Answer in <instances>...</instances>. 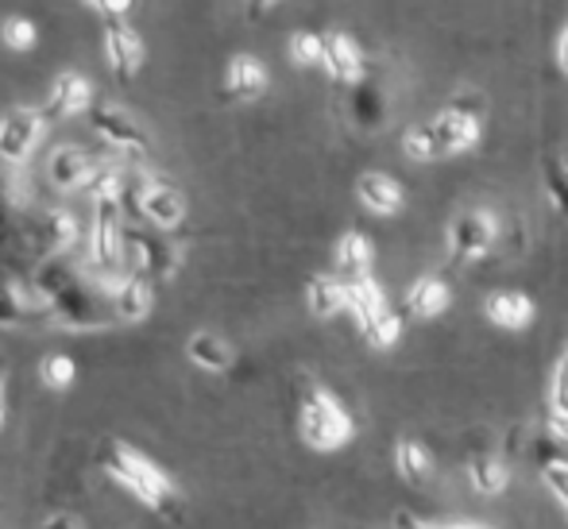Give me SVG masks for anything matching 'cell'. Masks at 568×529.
Here are the masks:
<instances>
[{"label": "cell", "instance_id": "41", "mask_svg": "<svg viewBox=\"0 0 568 529\" xmlns=\"http://www.w3.org/2000/svg\"><path fill=\"white\" fill-rule=\"evenodd\" d=\"M565 163H568V155H565Z\"/></svg>", "mask_w": 568, "mask_h": 529}, {"label": "cell", "instance_id": "24", "mask_svg": "<svg viewBox=\"0 0 568 529\" xmlns=\"http://www.w3.org/2000/svg\"><path fill=\"white\" fill-rule=\"evenodd\" d=\"M468 479L471 487H476L479 495H503L510 484V468L503 456L487 452V448H479V452L468 456Z\"/></svg>", "mask_w": 568, "mask_h": 529}, {"label": "cell", "instance_id": "27", "mask_svg": "<svg viewBox=\"0 0 568 529\" xmlns=\"http://www.w3.org/2000/svg\"><path fill=\"white\" fill-rule=\"evenodd\" d=\"M39 379H43L47 390H67L78 379V364L67 352H51V356L39 359Z\"/></svg>", "mask_w": 568, "mask_h": 529}, {"label": "cell", "instance_id": "29", "mask_svg": "<svg viewBox=\"0 0 568 529\" xmlns=\"http://www.w3.org/2000/svg\"><path fill=\"white\" fill-rule=\"evenodd\" d=\"M291 59L298 67H322L325 62V35L317 31H294L291 35Z\"/></svg>", "mask_w": 568, "mask_h": 529}, {"label": "cell", "instance_id": "7", "mask_svg": "<svg viewBox=\"0 0 568 529\" xmlns=\"http://www.w3.org/2000/svg\"><path fill=\"white\" fill-rule=\"evenodd\" d=\"M43 128H47L43 109H31V105L8 109L4 116H0V163H8V166L28 163L31 151L43 140Z\"/></svg>", "mask_w": 568, "mask_h": 529}, {"label": "cell", "instance_id": "26", "mask_svg": "<svg viewBox=\"0 0 568 529\" xmlns=\"http://www.w3.org/2000/svg\"><path fill=\"white\" fill-rule=\"evenodd\" d=\"M186 356L194 359L202 372H229V367H232V348L221 340L217 333H210V328H202V333L190 336Z\"/></svg>", "mask_w": 568, "mask_h": 529}, {"label": "cell", "instance_id": "11", "mask_svg": "<svg viewBox=\"0 0 568 529\" xmlns=\"http://www.w3.org/2000/svg\"><path fill=\"white\" fill-rule=\"evenodd\" d=\"M101 174V159H93L85 147H74V143H62V147L51 151L47 159V179H51L54 190L62 194H78V190H90V182Z\"/></svg>", "mask_w": 568, "mask_h": 529}, {"label": "cell", "instance_id": "21", "mask_svg": "<svg viewBox=\"0 0 568 529\" xmlns=\"http://www.w3.org/2000/svg\"><path fill=\"white\" fill-rule=\"evenodd\" d=\"M449 302H453V294H449V283H445V278L422 275V278H414L410 291H406L403 309L418 321H429V317H442L445 309H449Z\"/></svg>", "mask_w": 568, "mask_h": 529}, {"label": "cell", "instance_id": "34", "mask_svg": "<svg viewBox=\"0 0 568 529\" xmlns=\"http://www.w3.org/2000/svg\"><path fill=\"white\" fill-rule=\"evenodd\" d=\"M90 8H98L105 20H116V16H128V8H132V0H85Z\"/></svg>", "mask_w": 568, "mask_h": 529}, {"label": "cell", "instance_id": "1", "mask_svg": "<svg viewBox=\"0 0 568 529\" xmlns=\"http://www.w3.org/2000/svg\"><path fill=\"white\" fill-rule=\"evenodd\" d=\"M93 464L113 479L116 487H124L135 502L151 510L159 518H179V487L174 479L151 460L148 452L132 448L128 440H116V437H105L93 452Z\"/></svg>", "mask_w": 568, "mask_h": 529}, {"label": "cell", "instance_id": "14", "mask_svg": "<svg viewBox=\"0 0 568 529\" xmlns=\"http://www.w3.org/2000/svg\"><path fill=\"white\" fill-rule=\"evenodd\" d=\"M182 221H186V197H182V190L155 179L143 182V224L174 232Z\"/></svg>", "mask_w": 568, "mask_h": 529}, {"label": "cell", "instance_id": "17", "mask_svg": "<svg viewBox=\"0 0 568 529\" xmlns=\"http://www.w3.org/2000/svg\"><path fill=\"white\" fill-rule=\"evenodd\" d=\"M36 247L43 255H70L74 247H82V224L67 210H51L36 224Z\"/></svg>", "mask_w": 568, "mask_h": 529}, {"label": "cell", "instance_id": "13", "mask_svg": "<svg viewBox=\"0 0 568 529\" xmlns=\"http://www.w3.org/2000/svg\"><path fill=\"white\" fill-rule=\"evenodd\" d=\"M93 109V85L90 78H82L78 70H62L59 78L51 82L47 90V120H67L78 116V112H90Z\"/></svg>", "mask_w": 568, "mask_h": 529}, {"label": "cell", "instance_id": "20", "mask_svg": "<svg viewBox=\"0 0 568 529\" xmlns=\"http://www.w3.org/2000/svg\"><path fill=\"white\" fill-rule=\"evenodd\" d=\"M534 314H538L534 298L523 291H495V294H487V302H484V317L491 321L495 328H510V333L530 325Z\"/></svg>", "mask_w": 568, "mask_h": 529}, {"label": "cell", "instance_id": "31", "mask_svg": "<svg viewBox=\"0 0 568 529\" xmlns=\"http://www.w3.org/2000/svg\"><path fill=\"white\" fill-rule=\"evenodd\" d=\"M546 190H549V197H554L557 210L568 216V163L549 159L546 163Z\"/></svg>", "mask_w": 568, "mask_h": 529}, {"label": "cell", "instance_id": "37", "mask_svg": "<svg viewBox=\"0 0 568 529\" xmlns=\"http://www.w3.org/2000/svg\"><path fill=\"white\" fill-rule=\"evenodd\" d=\"M43 526H70V529H82V526H85V518H78V515H51Z\"/></svg>", "mask_w": 568, "mask_h": 529}, {"label": "cell", "instance_id": "35", "mask_svg": "<svg viewBox=\"0 0 568 529\" xmlns=\"http://www.w3.org/2000/svg\"><path fill=\"white\" fill-rule=\"evenodd\" d=\"M554 59H557V70L568 78V20H565V28H561V35H557V51H554Z\"/></svg>", "mask_w": 568, "mask_h": 529}, {"label": "cell", "instance_id": "3", "mask_svg": "<svg viewBox=\"0 0 568 529\" xmlns=\"http://www.w3.org/2000/svg\"><path fill=\"white\" fill-rule=\"evenodd\" d=\"M113 286L109 278H98L93 271H78L74 283H67L51 302H47V317L62 328H74V333H93V328L113 325L116 317V302H113Z\"/></svg>", "mask_w": 568, "mask_h": 529}, {"label": "cell", "instance_id": "40", "mask_svg": "<svg viewBox=\"0 0 568 529\" xmlns=\"http://www.w3.org/2000/svg\"><path fill=\"white\" fill-rule=\"evenodd\" d=\"M561 364H568V344H565V352H561Z\"/></svg>", "mask_w": 568, "mask_h": 529}, {"label": "cell", "instance_id": "10", "mask_svg": "<svg viewBox=\"0 0 568 529\" xmlns=\"http://www.w3.org/2000/svg\"><path fill=\"white\" fill-rule=\"evenodd\" d=\"M31 317H47V302L36 283H23L12 267L0 263V328H20Z\"/></svg>", "mask_w": 568, "mask_h": 529}, {"label": "cell", "instance_id": "2", "mask_svg": "<svg viewBox=\"0 0 568 529\" xmlns=\"http://www.w3.org/2000/svg\"><path fill=\"white\" fill-rule=\"evenodd\" d=\"M479 132H484V98H456L426 124H414L403 135V151L418 163H434L476 147Z\"/></svg>", "mask_w": 568, "mask_h": 529}, {"label": "cell", "instance_id": "23", "mask_svg": "<svg viewBox=\"0 0 568 529\" xmlns=\"http://www.w3.org/2000/svg\"><path fill=\"white\" fill-rule=\"evenodd\" d=\"M306 306L314 317H337L341 309H348V291H344V278L333 271V275H314L306 286Z\"/></svg>", "mask_w": 568, "mask_h": 529}, {"label": "cell", "instance_id": "5", "mask_svg": "<svg viewBox=\"0 0 568 529\" xmlns=\"http://www.w3.org/2000/svg\"><path fill=\"white\" fill-rule=\"evenodd\" d=\"M344 291H348V314H352V321H356L359 333H364L367 344H375V348H390V344L403 336V317L390 309L379 278L375 275L344 278Z\"/></svg>", "mask_w": 568, "mask_h": 529}, {"label": "cell", "instance_id": "4", "mask_svg": "<svg viewBox=\"0 0 568 529\" xmlns=\"http://www.w3.org/2000/svg\"><path fill=\"white\" fill-rule=\"evenodd\" d=\"M298 437L314 452H337L356 437V421L344 403L322 383H302L298 390Z\"/></svg>", "mask_w": 568, "mask_h": 529}, {"label": "cell", "instance_id": "32", "mask_svg": "<svg viewBox=\"0 0 568 529\" xmlns=\"http://www.w3.org/2000/svg\"><path fill=\"white\" fill-rule=\"evenodd\" d=\"M549 414L568 418V364H561V359H557L554 379H549Z\"/></svg>", "mask_w": 568, "mask_h": 529}, {"label": "cell", "instance_id": "25", "mask_svg": "<svg viewBox=\"0 0 568 529\" xmlns=\"http://www.w3.org/2000/svg\"><path fill=\"white\" fill-rule=\"evenodd\" d=\"M395 471L403 476V484L422 487L434 476V452L422 440H398L395 445Z\"/></svg>", "mask_w": 568, "mask_h": 529}, {"label": "cell", "instance_id": "18", "mask_svg": "<svg viewBox=\"0 0 568 529\" xmlns=\"http://www.w3.org/2000/svg\"><path fill=\"white\" fill-rule=\"evenodd\" d=\"M267 93V67L255 54H232L225 70V98L229 101H255Z\"/></svg>", "mask_w": 568, "mask_h": 529}, {"label": "cell", "instance_id": "12", "mask_svg": "<svg viewBox=\"0 0 568 529\" xmlns=\"http://www.w3.org/2000/svg\"><path fill=\"white\" fill-rule=\"evenodd\" d=\"M105 59L120 82H132V78L140 74L143 59H148V47H143L140 31H135L132 23H124V16L105 20Z\"/></svg>", "mask_w": 568, "mask_h": 529}, {"label": "cell", "instance_id": "6", "mask_svg": "<svg viewBox=\"0 0 568 529\" xmlns=\"http://www.w3.org/2000/svg\"><path fill=\"white\" fill-rule=\"evenodd\" d=\"M124 255L128 271H143L155 286L171 283L182 267V252L163 236V228L148 232L143 224H124Z\"/></svg>", "mask_w": 568, "mask_h": 529}, {"label": "cell", "instance_id": "33", "mask_svg": "<svg viewBox=\"0 0 568 529\" xmlns=\"http://www.w3.org/2000/svg\"><path fill=\"white\" fill-rule=\"evenodd\" d=\"M16 186L12 182L0 179V232H8V224H12V213H16Z\"/></svg>", "mask_w": 568, "mask_h": 529}, {"label": "cell", "instance_id": "9", "mask_svg": "<svg viewBox=\"0 0 568 529\" xmlns=\"http://www.w3.org/2000/svg\"><path fill=\"white\" fill-rule=\"evenodd\" d=\"M495 240H499V224H495V216L487 210H468L449 224V252L460 263L484 260L495 247Z\"/></svg>", "mask_w": 568, "mask_h": 529}, {"label": "cell", "instance_id": "38", "mask_svg": "<svg viewBox=\"0 0 568 529\" xmlns=\"http://www.w3.org/2000/svg\"><path fill=\"white\" fill-rule=\"evenodd\" d=\"M549 429L568 440V418H561V414H549Z\"/></svg>", "mask_w": 568, "mask_h": 529}, {"label": "cell", "instance_id": "39", "mask_svg": "<svg viewBox=\"0 0 568 529\" xmlns=\"http://www.w3.org/2000/svg\"><path fill=\"white\" fill-rule=\"evenodd\" d=\"M0 421H4V372H0Z\"/></svg>", "mask_w": 568, "mask_h": 529}, {"label": "cell", "instance_id": "19", "mask_svg": "<svg viewBox=\"0 0 568 529\" xmlns=\"http://www.w3.org/2000/svg\"><path fill=\"white\" fill-rule=\"evenodd\" d=\"M356 197H359V205H364L367 213H375V216H395L398 210H403V202H406L403 186H398V182L390 179V174H383V171L359 174Z\"/></svg>", "mask_w": 568, "mask_h": 529}, {"label": "cell", "instance_id": "30", "mask_svg": "<svg viewBox=\"0 0 568 529\" xmlns=\"http://www.w3.org/2000/svg\"><path fill=\"white\" fill-rule=\"evenodd\" d=\"M541 484H546L549 495L561 502V510H565V518H568V460L541 464Z\"/></svg>", "mask_w": 568, "mask_h": 529}, {"label": "cell", "instance_id": "16", "mask_svg": "<svg viewBox=\"0 0 568 529\" xmlns=\"http://www.w3.org/2000/svg\"><path fill=\"white\" fill-rule=\"evenodd\" d=\"M113 302L120 321H143L155 306V283L143 271H124L113 286Z\"/></svg>", "mask_w": 568, "mask_h": 529}, {"label": "cell", "instance_id": "8", "mask_svg": "<svg viewBox=\"0 0 568 529\" xmlns=\"http://www.w3.org/2000/svg\"><path fill=\"white\" fill-rule=\"evenodd\" d=\"M90 128L98 132L101 143L116 151V155H128V159H148L151 143H148V132L128 116L124 109L116 105H93L90 109Z\"/></svg>", "mask_w": 568, "mask_h": 529}, {"label": "cell", "instance_id": "15", "mask_svg": "<svg viewBox=\"0 0 568 529\" xmlns=\"http://www.w3.org/2000/svg\"><path fill=\"white\" fill-rule=\"evenodd\" d=\"M322 70L337 85H359L364 82V51L356 47V39L344 31H325V62Z\"/></svg>", "mask_w": 568, "mask_h": 529}, {"label": "cell", "instance_id": "22", "mask_svg": "<svg viewBox=\"0 0 568 529\" xmlns=\"http://www.w3.org/2000/svg\"><path fill=\"white\" fill-rule=\"evenodd\" d=\"M372 260H375V247L364 232H344L333 247V271L341 278H359V275H372Z\"/></svg>", "mask_w": 568, "mask_h": 529}, {"label": "cell", "instance_id": "36", "mask_svg": "<svg viewBox=\"0 0 568 529\" xmlns=\"http://www.w3.org/2000/svg\"><path fill=\"white\" fill-rule=\"evenodd\" d=\"M244 4H247V20H263L278 0H244Z\"/></svg>", "mask_w": 568, "mask_h": 529}, {"label": "cell", "instance_id": "28", "mask_svg": "<svg viewBox=\"0 0 568 529\" xmlns=\"http://www.w3.org/2000/svg\"><path fill=\"white\" fill-rule=\"evenodd\" d=\"M36 39H39L36 23L23 20V16H4V20H0V43H4L8 51H31Z\"/></svg>", "mask_w": 568, "mask_h": 529}]
</instances>
